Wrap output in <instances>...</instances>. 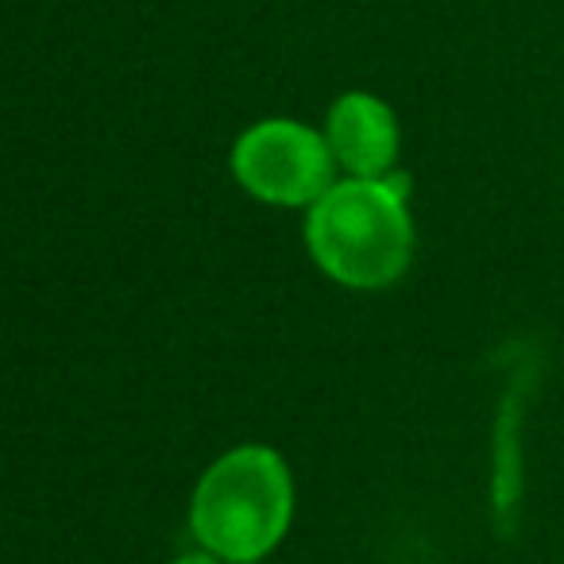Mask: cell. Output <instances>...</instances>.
<instances>
[{"label": "cell", "mask_w": 564, "mask_h": 564, "mask_svg": "<svg viewBox=\"0 0 564 564\" xmlns=\"http://www.w3.org/2000/svg\"><path fill=\"white\" fill-rule=\"evenodd\" d=\"M294 522V476L274 448L236 445L202 471L189 533L225 564H259Z\"/></svg>", "instance_id": "2"}, {"label": "cell", "mask_w": 564, "mask_h": 564, "mask_svg": "<svg viewBox=\"0 0 564 564\" xmlns=\"http://www.w3.org/2000/svg\"><path fill=\"white\" fill-rule=\"evenodd\" d=\"M325 143L348 178H387L399 159V117L379 97L345 94L329 109Z\"/></svg>", "instance_id": "4"}, {"label": "cell", "mask_w": 564, "mask_h": 564, "mask_svg": "<svg viewBox=\"0 0 564 564\" xmlns=\"http://www.w3.org/2000/svg\"><path fill=\"white\" fill-rule=\"evenodd\" d=\"M228 166L243 194L279 209H310L337 182V159L325 132L282 117L251 124L232 143Z\"/></svg>", "instance_id": "3"}, {"label": "cell", "mask_w": 564, "mask_h": 564, "mask_svg": "<svg viewBox=\"0 0 564 564\" xmlns=\"http://www.w3.org/2000/svg\"><path fill=\"white\" fill-rule=\"evenodd\" d=\"M314 263L348 291H387L414 259V217L399 178H340L306 209Z\"/></svg>", "instance_id": "1"}, {"label": "cell", "mask_w": 564, "mask_h": 564, "mask_svg": "<svg viewBox=\"0 0 564 564\" xmlns=\"http://www.w3.org/2000/svg\"><path fill=\"white\" fill-rule=\"evenodd\" d=\"M171 564H225L220 556H213V553H205V549H197V553H186V556H178V561H171Z\"/></svg>", "instance_id": "5"}]
</instances>
